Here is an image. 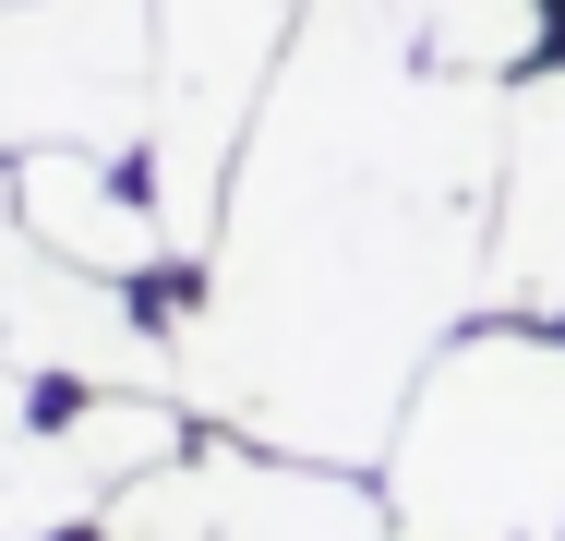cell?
<instances>
[{
	"instance_id": "obj_7",
	"label": "cell",
	"mask_w": 565,
	"mask_h": 541,
	"mask_svg": "<svg viewBox=\"0 0 565 541\" xmlns=\"http://www.w3.org/2000/svg\"><path fill=\"white\" fill-rule=\"evenodd\" d=\"M481 314H565V73L505 97V205H493V301Z\"/></svg>"
},
{
	"instance_id": "obj_5",
	"label": "cell",
	"mask_w": 565,
	"mask_h": 541,
	"mask_svg": "<svg viewBox=\"0 0 565 541\" xmlns=\"http://www.w3.org/2000/svg\"><path fill=\"white\" fill-rule=\"evenodd\" d=\"M97 541H397V518L338 457L217 433V445H181L169 469H145L132 494H109Z\"/></svg>"
},
{
	"instance_id": "obj_9",
	"label": "cell",
	"mask_w": 565,
	"mask_h": 541,
	"mask_svg": "<svg viewBox=\"0 0 565 541\" xmlns=\"http://www.w3.org/2000/svg\"><path fill=\"white\" fill-rule=\"evenodd\" d=\"M85 518H109L97 469L73 457V410H36V373L0 361V541H73Z\"/></svg>"
},
{
	"instance_id": "obj_10",
	"label": "cell",
	"mask_w": 565,
	"mask_h": 541,
	"mask_svg": "<svg viewBox=\"0 0 565 541\" xmlns=\"http://www.w3.org/2000/svg\"><path fill=\"white\" fill-rule=\"evenodd\" d=\"M409 24H422V61L469 85H518L542 61V0H409Z\"/></svg>"
},
{
	"instance_id": "obj_3",
	"label": "cell",
	"mask_w": 565,
	"mask_h": 541,
	"mask_svg": "<svg viewBox=\"0 0 565 541\" xmlns=\"http://www.w3.org/2000/svg\"><path fill=\"white\" fill-rule=\"evenodd\" d=\"M313 0H157V132H145V181L169 216V253L205 265L228 216V169H241V132L277 85L289 36H301Z\"/></svg>"
},
{
	"instance_id": "obj_8",
	"label": "cell",
	"mask_w": 565,
	"mask_h": 541,
	"mask_svg": "<svg viewBox=\"0 0 565 541\" xmlns=\"http://www.w3.org/2000/svg\"><path fill=\"white\" fill-rule=\"evenodd\" d=\"M12 205H24V229H36L61 265H85V277H120V289H132V277H169V265H181L157 193H132L120 157L36 145V157H12Z\"/></svg>"
},
{
	"instance_id": "obj_1",
	"label": "cell",
	"mask_w": 565,
	"mask_h": 541,
	"mask_svg": "<svg viewBox=\"0 0 565 541\" xmlns=\"http://www.w3.org/2000/svg\"><path fill=\"white\" fill-rule=\"evenodd\" d=\"M505 97L422 61L409 0H313L241 132L205 289L169 314L181 397L289 457H385L422 361L493 301Z\"/></svg>"
},
{
	"instance_id": "obj_2",
	"label": "cell",
	"mask_w": 565,
	"mask_h": 541,
	"mask_svg": "<svg viewBox=\"0 0 565 541\" xmlns=\"http://www.w3.org/2000/svg\"><path fill=\"white\" fill-rule=\"evenodd\" d=\"M397 541H565V337L469 314L422 361L385 445Z\"/></svg>"
},
{
	"instance_id": "obj_4",
	"label": "cell",
	"mask_w": 565,
	"mask_h": 541,
	"mask_svg": "<svg viewBox=\"0 0 565 541\" xmlns=\"http://www.w3.org/2000/svg\"><path fill=\"white\" fill-rule=\"evenodd\" d=\"M157 132V0H0V157L85 145L145 157Z\"/></svg>"
},
{
	"instance_id": "obj_6",
	"label": "cell",
	"mask_w": 565,
	"mask_h": 541,
	"mask_svg": "<svg viewBox=\"0 0 565 541\" xmlns=\"http://www.w3.org/2000/svg\"><path fill=\"white\" fill-rule=\"evenodd\" d=\"M0 361L36 373V385H73V397H120V385H169L181 397V337L132 314L120 277H85L61 265L24 205L0 216ZM193 410V397H181Z\"/></svg>"
}]
</instances>
